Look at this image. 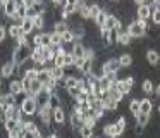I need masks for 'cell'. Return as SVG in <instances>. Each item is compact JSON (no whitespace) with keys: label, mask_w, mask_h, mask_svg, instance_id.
I'll use <instances>...</instances> for the list:
<instances>
[{"label":"cell","mask_w":160,"mask_h":138,"mask_svg":"<svg viewBox=\"0 0 160 138\" xmlns=\"http://www.w3.org/2000/svg\"><path fill=\"white\" fill-rule=\"evenodd\" d=\"M153 110V102L150 98H141V112L143 114H152Z\"/></svg>","instance_id":"obj_28"},{"label":"cell","mask_w":160,"mask_h":138,"mask_svg":"<svg viewBox=\"0 0 160 138\" xmlns=\"http://www.w3.org/2000/svg\"><path fill=\"white\" fill-rule=\"evenodd\" d=\"M16 95H12L11 92L9 93H2V98H0V109L2 112H7L9 107H16Z\"/></svg>","instance_id":"obj_6"},{"label":"cell","mask_w":160,"mask_h":138,"mask_svg":"<svg viewBox=\"0 0 160 138\" xmlns=\"http://www.w3.org/2000/svg\"><path fill=\"white\" fill-rule=\"evenodd\" d=\"M143 131H145V128H143V126H139V124H136V126H134V133L138 135V136H139V135H143Z\"/></svg>","instance_id":"obj_47"},{"label":"cell","mask_w":160,"mask_h":138,"mask_svg":"<svg viewBox=\"0 0 160 138\" xmlns=\"http://www.w3.org/2000/svg\"><path fill=\"white\" fill-rule=\"evenodd\" d=\"M107 17H108V12H105V10H102V12H100V16H98L97 19H95V24H97V26L102 29V28L105 26V23H107Z\"/></svg>","instance_id":"obj_32"},{"label":"cell","mask_w":160,"mask_h":138,"mask_svg":"<svg viewBox=\"0 0 160 138\" xmlns=\"http://www.w3.org/2000/svg\"><path fill=\"white\" fill-rule=\"evenodd\" d=\"M126 126H128V121H126V117H124V116H121L117 121H115V128H117L119 136H121V135L126 131Z\"/></svg>","instance_id":"obj_30"},{"label":"cell","mask_w":160,"mask_h":138,"mask_svg":"<svg viewBox=\"0 0 160 138\" xmlns=\"http://www.w3.org/2000/svg\"><path fill=\"white\" fill-rule=\"evenodd\" d=\"M78 81H79V78H76L74 74H69L66 79H64V88H66V90L78 88Z\"/></svg>","instance_id":"obj_22"},{"label":"cell","mask_w":160,"mask_h":138,"mask_svg":"<svg viewBox=\"0 0 160 138\" xmlns=\"http://www.w3.org/2000/svg\"><path fill=\"white\" fill-rule=\"evenodd\" d=\"M131 41H132V38H131V34H129L126 29H122L121 33H119V41H117V45L128 47V45H131Z\"/></svg>","instance_id":"obj_21"},{"label":"cell","mask_w":160,"mask_h":138,"mask_svg":"<svg viewBox=\"0 0 160 138\" xmlns=\"http://www.w3.org/2000/svg\"><path fill=\"white\" fill-rule=\"evenodd\" d=\"M21 109L26 116H35V114H38L40 105H38L36 97H24L22 102H21Z\"/></svg>","instance_id":"obj_3"},{"label":"cell","mask_w":160,"mask_h":138,"mask_svg":"<svg viewBox=\"0 0 160 138\" xmlns=\"http://www.w3.org/2000/svg\"><path fill=\"white\" fill-rule=\"evenodd\" d=\"M103 71L105 74L108 72H119L121 71V62H119V57H110L103 62Z\"/></svg>","instance_id":"obj_7"},{"label":"cell","mask_w":160,"mask_h":138,"mask_svg":"<svg viewBox=\"0 0 160 138\" xmlns=\"http://www.w3.org/2000/svg\"><path fill=\"white\" fill-rule=\"evenodd\" d=\"M95 138H102V136H95Z\"/></svg>","instance_id":"obj_53"},{"label":"cell","mask_w":160,"mask_h":138,"mask_svg":"<svg viewBox=\"0 0 160 138\" xmlns=\"http://www.w3.org/2000/svg\"><path fill=\"white\" fill-rule=\"evenodd\" d=\"M22 138H36V135H35V133H29V131H24Z\"/></svg>","instance_id":"obj_48"},{"label":"cell","mask_w":160,"mask_h":138,"mask_svg":"<svg viewBox=\"0 0 160 138\" xmlns=\"http://www.w3.org/2000/svg\"><path fill=\"white\" fill-rule=\"evenodd\" d=\"M71 52L76 59H84L86 57V47H84L81 41H74L72 47H71Z\"/></svg>","instance_id":"obj_9"},{"label":"cell","mask_w":160,"mask_h":138,"mask_svg":"<svg viewBox=\"0 0 160 138\" xmlns=\"http://www.w3.org/2000/svg\"><path fill=\"white\" fill-rule=\"evenodd\" d=\"M33 47H42V33H36L33 36Z\"/></svg>","instance_id":"obj_45"},{"label":"cell","mask_w":160,"mask_h":138,"mask_svg":"<svg viewBox=\"0 0 160 138\" xmlns=\"http://www.w3.org/2000/svg\"><path fill=\"white\" fill-rule=\"evenodd\" d=\"M148 123H150V114H143V112H139L138 116H136V124H139V126L145 128Z\"/></svg>","instance_id":"obj_31"},{"label":"cell","mask_w":160,"mask_h":138,"mask_svg":"<svg viewBox=\"0 0 160 138\" xmlns=\"http://www.w3.org/2000/svg\"><path fill=\"white\" fill-rule=\"evenodd\" d=\"M86 102H88V95H86V93H83V92L74 98V104H78V105H86Z\"/></svg>","instance_id":"obj_39"},{"label":"cell","mask_w":160,"mask_h":138,"mask_svg":"<svg viewBox=\"0 0 160 138\" xmlns=\"http://www.w3.org/2000/svg\"><path fill=\"white\" fill-rule=\"evenodd\" d=\"M146 29H148V23L143 19L131 21L128 24V28H126V31L131 34V38H143L146 34Z\"/></svg>","instance_id":"obj_2"},{"label":"cell","mask_w":160,"mask_h":138,"mask_svg":"<svg viewBox=\"0 0 160 138\" xmlns=\"http://www.w3.org/2000/svg\"><path fill=\"white\" fill-rule=\"evenodd\" d=\"M141 92L146 93V95H152V93H155V85H153L152 79H143L141 81Z\"/></svg>","instance_id":"obj_19"},{"label":"cell","mask_w":160,"mask_h":138,"mask_svg":"<svg viewBox=\"0 0 160 138\" xmlns=\"http://www.w3.org/2000/svg\"><path fill=\"white\" fill-rule=\"evenodd\" d=\"M102 133H103V136H107V138H119L117 128H115V121H114V123H107V124H105L103 130H102Z\"/></svg>","instance_id":"obj_11"},{"label":"cell","mask_w":160,"mask_h":138,"mask_svg":"<svg viewBox=\"0 0 160 138\" xmlns=\"http://www.w3.org/2000/svg\"><path fill=\"white\" fill-rule=\"evenodd\" d=\"M134 86V78L132 76H126L122 79H117V92H121L122 95H129L132 92Z\"/></svg>","instance_id":"obj_5"},{"label":"cell","mask_w":160,"mask_h":138,"mask_svg":"<svg viewBox=\"0 0 160 138\" xmlns=\"http://www.w3.org/2000/svg\"><path fill=\"white\" fill-rule=\"evenodd\" d=\"M50 71H52V79H55L57 83H62L64 79L67 78V76H66V69H62V67L50 66Z\"/></svg>","instance_id":"obj_14"},{"label":"cell","mask_w":160,"mask_h":138,"mask_svg":"<svg viewBox=\"0 0 160 138\" xmlns=\"http://www.w3.org/2000/svg\"><path fill=\"white\" fill-rule=\"evenodd\" d=\"M53 66H55V67L66 69V55H57L55 61H53Z\"/></svg>","instance_id":"obj_38"},{"label":"cell","mask_w":160,"mask_h":138,"mask_svg":"<svg viewBox=\"0 0 160 138\" xmlns=\"http://www.w3.org/2000/svg\"><path fill=\"white\" fill-rule=\"evenodd\" d=\"M78 14L81 16V19H90V5L86 3V5H84V7H83V9H81Z\"/></svg>","instance_id":"obj_44"},{"label":"cell","mask_w":160,"mask_h":138,"mask_svg":"<svg viewBox=\"0 0 160 138\" xmlns=\"http://www.w3.org/2000/svg\"><path fill=\"white\" fill-rule=\"evenodd\" d=\"M103 107H105V112H114V110H117L119 107V102H115L114 98H110L108 95H103Z\"/></svg>","instance_id":"obj_16"},{"label":"cell","mask_w":160,"mask_h":138,"mask_svg":"<svg viewBox=\"0 0 160 138\" xmlns=\"http://www.w3.org/2000/svg\"><path fill=\"white\" fill-rule=\"evenodd\" d=\"M42 47H52V41H50V33H42Z\"/></svg>","instance_id":"obj_42"},{"label":"cell","mask_w":160,"mask_h":138,"mask_svg":"<svg viewBox=\"0 0 160 138\" xmlns=\"http://www.w3.org/2000/svg\"><path fill=\"white\" fill-rule=\"evenodd\" d=\"M74 62H76V57L72 55V52H67L66 55V67H74Z\"/></svg>","instance_id":"obj_40"},{"label":"cell","mask_w":160,"mask_h":138,"mask_svg":"<svg viewBox=\"0 0 160 138\" xmlns=\"http://www.w3.org/2000/svg\"><path fill=\"white\" fill-rule=\"evenodd\" d=\"M50 79H52V71H50V67L40 69V72H38V81H42L43 85H45L47 81H50Z\"/></svg>","instance_id":"obj_23"},{"label":"cell","mask_w":160,"mask_h":138,"mask_svg":"<svg viewBox=\"0 0 160 138\" xmlns=\"http://www.w3.org/2000/svg\"><path fill=\"white\" fill-rule=\"evenodd\" d=\"M24 131H29V133H35V135L42 133L40 128H38V124H36L35 121H24Z\"/></svg>","instance_id":"obj_25"},{"label":"cell","mask_w":160,"mask_h":138,"mask_svg":"<svg viewBox=\"0 0 160 138\" xmlns=\"http://www.w3.org/2000/svg\"><path fill=\"white\" fill-rule=\"evenodd\" d=\"M50 41H52V47H60V45H64V41H62V34L60 33H57V31H52L50 33Z\"/></svg>","instance_id":"obj_26"},{"label":"cell","mask_w":160,"mask_h":138,"mask_svg":"<svg viewBox=\"0 0 160 138\" xmlns=\"http://www.w3.org/2000/svg\"><path fill=\"white\" fill-rule=\"evenodd\" d=\"M31 54H33V47H19V45H16L14 50H12V62H14L18 67H21V66H24L26 62L31 59Z\"/></svg>","instance_id":"obj_1"},{"label":"cell","mask_w":160,"mask_h":138,"mask_svg":"<svg viewBox=\"0 0 160 138\" xmlns=\"http://www.w3.org/2000/svg\"><path fill=\"white\" fill-rule=\"evenodd\" d=\"M38 117H40V121H42V124L48 130L50 128V123H52V119H53V109L50 105H43V107H40V110H38Z\"/></svg>","instance_id":"obj_4"},{"label":"cell","mask_w":160,"mask_h":138,"mask_svg":"<svg viewBox=\"0 0 160 138\" xmlns=\"http://www.w3.org/2000/svg\"><path fill=\"white\" fill-rule=\"evenodd\" d=\"M150 19H152V23L155 24V26H160V12H158L157 9H153L152 17H150Z\"/></svg>","instance_id":"obj_43"},{"label":"cell","mask_w":160,"mask_h":138,"mask_svg":"<svg viewBox=\"0 0 160 138\" xmlns=\"http://www.w3.org/2000/svg\"><path fill=\"white\" fill-rule=\"evenodd\" d=\"M7 29H9V36H11L12 40H16V41H18L19 38H21L22 34H24V33H22V28L19 26V24H11V26H9Z\"/></svg>","instance_id":"obj_17"},{"label":"cell","mask_w":160,"mask_h":138,"mask_svg":"<svg viewBox=\"0 0 160 138\" xmlns=\"http://www.w3.org/2000/svg\"><path fill=\"white\" fill-rule=\"evenodd\" d=\"M18 71V66L12 62V59L11 61H7L4 66H2V78H9V76H12L14 72Z\"/></svg>","instance_id":"obj_13"},{"label":"cell","mask_w":160,"mask_h":138,"mask_svg":"<svg viewBox=\"0 0 160 138\" xmlns=\"http://www.w3.org/2000/svg\"><path fill=\"white\" fill-rule=\"evenodd\" d=\"M155 93H157V97H160V83L155 86Z\"/></svg>","instance_id":"obj_50"},{"label":"cell","mask_w":160,"mask_h":138,"mask_svg":"<svg viewBox=\"0 0 160 138\" xmlns=\"http://www.w3.org/2000/svg\"><path fill=\"white\" fill-rule=\"evenodd\" d=\"M0 5H2V9H4V16L9 17V19L18 12V2H14V0H4Z\"/></svg>","instance_id":"obj_8"},{"label":"cell","mask_w":160,"mask_h":138,"mask_svg":"<svg viewBox=\"0 0 160 138\" xmlns=\"http://www.w3.org/2000/svg\"><path fill=\"white\" fill-rule=\"evenodd\" d=\"M67 29H71L67 21H55V23H53V31H57V33L62 34V33H66Z\"/></svg>","instance_id":"obj_24"},{"label":"cell","mask_w":160,"mask_h":138,"mask_svg":"<svg viewBox=\"0 0 160 138\" xmlns=\"http://www.w3.org/2000/svg\"><path fill=\"white\" fill-rule=\"evenodd\" d=\"M45 138H60L59 135H55V133H50V135H47Z\"/></svg>","instance_id":"obj_49"},{"label":"cell","mask_w":160,"mask_h":138,"mask_svg":"<svg viewBox=\"0 0 160 138\" xmlns=\"http://www.w3.org/2000/svg\"><path fill=\"white\" fill-rule=\"evenodd\" d=\"M79 135H81V138H95V130L93 128H88V126H83L79 130Z\"/></svg>","instance_id":"obj_34"},{"label":"cell","mask_w":160,"mask_h":138,"mask_svg":"<svg viewBox=\"0 0 160 138\" xmlns=\"http://www.w3.org/2000/svg\"><path fill=\"white\" fill-rule=\"evenodd\" d=\"M146 61H148V64L152 66H158L160 64V52L155 50V48H150V50H146Z\"/></svg>","instance_id":"obj_12"},{"label":"cell","mask_w":160,"mask_h":138,"mask_svg":"<svg viewBox=\"0 0 160 138\" xmlns=\"http://www.w3.org/2000/svg\"><path fill=\"white\" fill-rule=\"evenodd\" d=\"M62 41H64V45H66V43H71V45H72L74 41H76V36H74V33H72L71 29H67L66 33H62Z\"/></svg>","instance_id":"obj_35"},{"label":"cell","mask_w":160,"mask_h":138,"mask_svg":"<svg viewBox=\"0 0 160 138\" xmlns=\"http://www.w3.org/2000/svg\"><path fill=\"white\" fill-rule=\"evenodd\" d=\"M158 114H160V105H158Z\"/></svg>","instance_id":"obj_52"},{"label":"cell","mask_w":160,"mask_h":138,"mask_svg":"<svg viewBox=\"0 0 160 138\" xmlns=\"http://www.w3.org/2000/svg\"><path fill=\"white\" fill-rule=\"evenodd\" d=\"M128 109H129V112L136 117L139 112H141V100H139V98H132L131 102H129Z\"/></svg>","instance_id":"obj_18"},{"label":"cell","mask_w":160,"mask_h":138,"mask_svg":"<svg viewBox=\"0 0 160 138\" xmlns=\"http://www.w3.org/2000/svg\"><path fill=\"white\" fill-rule=\"evenodd\" d=\"M9 92L12 93V95H21V93H24V85H22V79H12L11 83H9Z\"/></svg>","instance_id":"obj_10"},{"label":"cell","mask_w":160,"mask_h":138,"mask_svg":"<svg viewBox=\"0 0 160 138\" xmlns=\"http://www.w3.org/2000/svg\"><path fill=\"white\" fill-rule=\"evenodd\" d=\"M119 62H121V67H129L132 64V55L131 54H121L119 55Z\"/></svg>","instance_id":"obj_27"},{"label":"cell","mask_w":160,"mask_h":138,"mask_svg":"<svg viewBox=\"0 0 160 138\" xmlns=\"http://www.w3.org/2000/svg\"><path fill=\"white\" fill-rule=\"evenodd\" d=\"M7 33H9V29H5V26H0V41H2V43L5 41V36H7Z\"/></svg>","instance_id":"obj_46"},{"label":"cell","mask_w":160,"mask_h":138,"mask_svg":"<svg viewBox=\"0 0 160 138\" xmlns=\"http://www.w3.org/2000/svg\"><path fill=\"white\" fill-rule=\"evenodd\" d=\"M19 126V121H16V119H7V123L4 124V128H5V131H12V130H16V128Z\"/></svg>","instance_id":"obj_37"},{"label":"cell","mask_w":160,"mask_h":138,"mask_svg":"<svg viewBox=\"0 0 160 138\" xmlns=\"http://www.w3.org/2000/svg\"><path fill=\"white\" fill-rule=\"evenodd\" d=\"M36 138H45V135H43V133H40V135H36Z\"/></svg>","instance_id":"obj_51"},{"label":"cell","mask_w":160,"mask_h":138,"mask_svg":"<svg viewBox=\"0 0 160 138\" xmlns=\"http://www.w3.org/2000/svg\"><path fill=\"white\" fill-rule=\"evenodd\" d=\"M103 10V7L102 5H98V3H91L90 5V19H97L98 16H100V12Z\"/></svg>","instance_id":"obj_29"},{"label":"cell","mask_w":160,"mask_h":138,"mask_svg":"<svg viewBox=\"0 0 160 138\" xmlns=\"http://www.w3.org/2000/svg\"><path fill=\"white\" fill-rule=\"evenodd\" d=\"M83 121H84V126L93 128V130H95V126H97V123H98V119H97L95 116H84Z\"/></svg>","instance_id":"obj_36"},{"label":"cell","mask_w":160,"mask_h":138,"mask_svg":"<svg viewBox=\"0 0 160 138\" xmlns=\"http://www.w3.org/2000/svg\"><path fill=\"white\" fill-rule=\"evenodd\" d=\"M84 59H88V61H97V52H95V48H91V47H88L86 48V57Z\"/></svg>","instance_id":"obj_41"},{"label":"cell","mask_w":160,"mask_h":138,"mask_svg":"<svg viewBox=\"0 0 160 138\" xmlns=\"http://www.w3.org/2000/svg\"><path fill=\"white\" fill-rule=\"evenodd\" d=\"M33 23H35V29L42 31L47 24V19H45V16H36L35 19H33Z\"/></svg>","instance_id":"obj_33"},{"label":"cell","mask_w":160,"mask_h":138,"mask_svg":"<svg viewBox=\"0 0 160 138\" xmlns=\"http://www.w3.org/2000/svg\"><path fill=\"white\" fill-rule=\"evenodd\" d=\"M21 28H22V33H24V34H31L33 29H35V23H33L31 17H24Z\"/></svg>","instance_id":"obj_20"},{"label":"cell","mask_w":160,"mask_h":138,"mask_svg":"<svg viewBox=\"0 0 160 138\" xmlns=\"http://www.w3.org/2000/svg\"><path fill=\"white\" fill-rule=\"evenodd\" d=\"M53 123L59 124V126H62V124L66 123V110H64V107L53 109Z\"/></svg>","instance_id":"obj_15"}]
</instances>
